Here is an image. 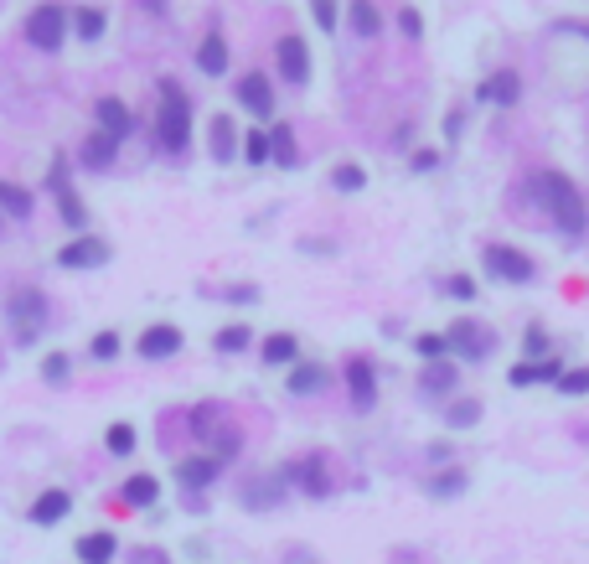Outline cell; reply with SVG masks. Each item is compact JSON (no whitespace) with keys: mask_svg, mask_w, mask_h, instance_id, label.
Instances as JSON below:
<instances>
[{"mask_svg":"<svg viewBox=\"0 0 589 564\" xmlns=\"http://www.w3.org/2000/svg\"><path fill=\"white\" fill-rule=\"evenodd\" d=\"M538 202H543V213L553 218V228L564 233V239H584L589 207H584V192L574 187V176H564V171H543V176H538Z\"/></svg>","mask_w":589,"mask_h":564,"instance_id":"1","label":"cell"},{"mask_svg":"<svg viewBox=\"0 0 589 564\" xmlns=\"http://www.w3.org/2000/svg\"><path fill=\"white\" fill-rule=\"evenodd\" d=\"M155 145L181 156L192 145V94L181 83L161 78V109H155Z\"/></svg>","mask_w":589,"mask_h":564,"instance_id":"2","label":"cell"},{"mask_svg":"<svg viewBox=\"0 0 589 564\" xmlns=\"http://www.w3.org/2000/svg\"><path fill=\"white\" fill-rule=\"evenodd\" d=\"M6 326L16 347H37V337L47 332V295L42 290H16L6 301Z\"/></svg>","mask_w":589,"mask_h":564,"instance_id":"3","label":"cell"},{"mask_svg":"<svg viewBox=\"0 0 589 564\" xmlns=\"http://www.w3.org/2000/svg\"><path fill=\"white\" fill-rule=\"evenodd\" d=\"M73 32V11L68 6H37V11H26V26H21V37L37 47V52H62V42H68Z\"/></svg>","mask_w":589,"mask_h":564,"instance_id":"4","label":"cell"},{"mask_svg":"<svg viewBox=\"0 0 589 564\" xmlns=\"http://www.w3.org/2000/svg\"><path fill=\"white\" fill-rule=\"evenodd\" d=\"M47 192L57 197V213H62V223H68L73 233H88V207L78 202V192H73V176H68V156H52V171H47Z\"/></svg>","mask_w":589,"mask_h":564,"instance_id":"5","label":"cell"},{"mask_svg":"<svg viewBox=\"0 0 589 564\" xmlns=\"http://www.w3.org/2000/svg\"><path fill=\"white\" fill-rule=\"evenodd\" d=\"M481 270H486L491 280H502V285H533V280H538V264L527 259L522 249H512V244H491V249L481 254Z\"/></svg>","mask_w":589,"mask_h":564,"instance_id":"6","label":"cell"},{"mask_svg":"<svg viewBox=\"0 0 589 564\" xmlns=\"http://www.w3.org/2000/svg\"><path fill=\"white\" fill-rule=\"evenodd\" d=\"M445 342H450V358H460V363H481V358H491L496 332H491L486 321H476V316H460L450 332H445Z\"/></svg>","mask_w":589,"mask_h":564,"instance_id":"7","label":"cell"},{"mask_svg":"<svg viewBox=\"0 0 589 564\" xmlns=\"http://www.w3.org/2000/svg\"><path fill=\"white\" fill-rule=\"evenodd\" d=\"M341 383H347V404L357 414H372V404H378V368H372L367 352H352L347 368H341Z\"/></svg>","mask_w":589,"mask_h":564,"instance_id":"8","label":"cell"},{"mask_svg":"<svg viewBox=\"0 0 589 564\" xmlns=\"http://www.w3.org/2000/svg\"><path fill=\"white\" fill-rule=\"evenodd\" d=\"M279 471H285V482H290L300 497H310V502H326V497L336 492V482H331V466H326L321 456L290 461V466H279Z\"/></svg>","mask_w":589,"mask_h":564,"instance_id":"9","label":"cell"},{"mask_svg":"<svg viewBox=\"0 0 589 564\" xmlns=\"http://www.w3.org/2000/svg\"><path fill=\"white\" fill-rule=\"evenodd\" d=\"M238 497H243V508H248V513H274L279 502L290 497V482H285V471H259V477H248V482H243Z\"/></svg>","mask_w":589,"mask_h":564,"instance_id":"10","label":"cell"},{"mask_svg":"<svg viewBox=\"0 0 589 564\" xmlns=\"http://www.w3.org/2000/svg\"><path fill=\"white\" fill-rule=\"evenodd\" d=\"M233 99H238V109L254 114V120H269V114H274V83H269L259 68H248V73H238V83H233Z\"/></svg>","mask_w":589,"mask_h":564,"instance_id":"11","label":"cell"},{"mask_svg":"<svg viewBox=\"0 0 589 564\" xmlns=\"http://www.w3.org/2000/svg\"><path fill=\"white\" fill-rule=\"evenodd\" d=\"M57 264H62V270H104V264H109V244L99 239V233H78L73 244L57 249Z\"/></svg>","mask_w":589,"mask_h":564,"instance_id":"12","label":"cell"},{"mask_svg":"<svg viewBox=\"0 0 589 564\" xmlns=\"http://www.w3.org/2000/svg\"><path fill=\"white\" fill-rule=\"evenodd\" d=\"M223 466H228L223 456H186V461L176 466V482H181L186 492H192V497H202L217 477H223Z\"/></svg>","mask_w":589,"mask_h":564,"instance_id":"13","label":"cell"},{"mask_svg":"<svg viewBox=\"0 0 589 564\" xmlns=\"http://www.w3.org/2000/svg\"><path fill=\"white\" fill-rule=\"evenodd\" d=\"M274 63L285 73V83H310V47L305 37H279L274 42Z\"/></svg>","mask_w":589,"mask_h":564,"instance_id":"14","label":"cell"},{"mask_svg":"<svg viewBox=\"0 0 589 564\" xmlns=\"http://www.w3.org/2000/svg\"><path fill=\"white\" fill-rule=\"evenodd\" d=\"M68 513H73V492H68V487H47V492H37V502L26 508V518L37 523V528H57Z\"/></svg>","mask_w":589,"mask_h":564,"instance_id":"15","label":"cell"},{"mask_svg":"<svg viewBox=\"0 0 589 564\" xmlns=\"http://www.w3.org/2000/svg\"><path fill=\"white\" fill-rule=\"evenodd\" d=\"M140 358H150V363H161V358H176L181 352V326H171V321H155V326H145L140 332Z\"/></svg>","mask_w":589,"mask_h":564,"instance_id":"16","label":"cell"},{"mask_svg":"<svg viewBox=\"0 0 589 564\" xmlns=\"http://www.w3.org/2000/svg\"><path fill=\"white\" fill-rule=\"evenodd\" d=\"M93 120H99V130L114 135V140H130V130H135V114L119 94H104L99 104H93Z\"/></svg>","mask_w":589,"mask_h":564,"instance_id":"17","label":"cell"},{"mask_svg":"<svg viewBox=\"0 0 589 564\" xmlns=\"http://www.w3.org/2000/svg\"><path fill=\"white\" fill-rule=\"evenodd\" d=\"M558 378H564V363H558V358H543V363H512L507 368V383H512V389H538V383H558Z\"/></svg>","mask_w":589,"mask_h":564,"instance_id":"18","label":"cell"},{"mask_svg":"<svg viewBox=\"0 0 589 564\" xmlns=\"http://www.w3.org/2000/svg\"><path fill=\"white\" fill-rule=\"evenodd\" d=\"M331 383V373H326V363H310V358H300L290 373H285V389L295 394V399H310V394H321Z\"/></svg>","mask_w":589,"mask_h":564,"instance_id":"19","label":"cell"},{"mask_svg":"<svg viewBox=\"0 0 589 564\" xmlns=\"http://www.w3.org/2000/svg\"><path fill=\"white\" fill-rule=\"evenodd\" d=\"M73 554H78V564H114L119 539H114L109 528H93V533H83V539L73 544Z\"/></svg>","mask_w":589,"mask_h":564,"instance_id":"20","label":"cell"},{"mask_svg":"<svg viewBox=\"0 0 589 564\" xmlns=\"http://www.w3.org/2000/svg\"><path fill=\"white\" fill-rule=\"evenodd\" d=\"M228 57H233V52H228V37L212 26V32L197 42V68H202L207 78H223V73H228Z\"/></svg>","mask_w":589,"mask_h":564,"instance_id":"21","label":"cell"},{"mask_svg":"<svg viewBox=\"0 0 589 564\" xmlns=\"http://www.w3.org/2000/svg\"><path fill=\"white\" fill-rule=\"evenodd\" d=\"M119 497L130 502V508H155V502H161V477H150V471H130V477H124V487H119Z\"/></svg>","mask_w":589,"mask_h":564,"instance_id":"22","label":"cell"},{"mask_svg":"<svg viewBox=\"0 0 589 564\" xmlns=\"http://www.w3.org/2000/svg\"><path fill=\"white\" fill-rule=\"evenodd\" d=\"M465 487H471V477H465L460 466H440V471H429V477H424V497H434V502H450Z\"/></svg>","mask_w":589,"mask_h":564,"instance_id":"23","label":"cell"},{"mask_svg":"<svg viewBox=\"0 0 589 564\" xmlns=\"http://www.w3.org/2000/svg\"><path fill=\"white\" fill-rule=\"evenodd\" d=\"M207 140H212V161H217V166H228V161L243 151V145H238V125L228 120V114H212V135H207Z\"/></svg>","mask_w":589,"mask_h":564,"instance_id":"24","label":"cell"},{"mask_svg":"<svg viewBox=\"0 0 589 564\" xmlns=\"http://www.w3.org/2000/svg\"><path fill=\"white\" fill-rule=\"evenodd\" d=\"M481 99H486V104H502V109H512V104L522 99V78H517L512 68H502V73H491V78L481 83Z\"/></svg>","mask_w":589,"mask_h":564,"instance_id":"25","label":"cell"},{"mask_svg":"<svg viewBox=\"0 0 589 564\" xmlns=\"http://www.w3.org/2000/svg\"><path fill=\"white\" fill-rule=\"evenodd\" d=\"M259 352H264L269 368H295V363H300V337H295V332H269Z\"/></svg>","mask_w":589,"mask_h":564,"instance_id":"26","label":"cell"},{"mask_svg":"<svg viewBox=\"0 0 589 564\" xmlns=\"http://www.w3.org/2000/svg\"><path fill=\"white\" fill-rule=\"evenodd\" d=\"M114 156H119V140H114V135L93 130V135L83 140V166H88V171H109V166H114Z\"/></svg>","mask_w":589,"mask_h":564,"instance_id":"27","label":"cell"},{"mask_svg":"<svg viewBox=\"0 0 589 564\" xmlns=\"http://www.w3.org/2000/svg\"><path fill=\"white\" fill-rule=\"evenodd\" d=\"M455 378H460L455 358H445V363H424V373H419V383H424L429 399H445V394L455 389Z\"/></svg>","mask_w":589,"mask_h":564,"instance_id":"28","label":"cell"},{"mask_svg":"<svg viewBox=\"0 0 589 564\" xmlns=\"http://www.w3.org/2000/svg\"><path fill=\"white\" fill-rule=\"evenodd\" d=\"M347 26H352L357 37H367V42H372V37L383 32V11L372 6V0H352V6H347Z\"/></svg>","mask_w":589,"mask_h":564,"instance_id":"29","label":"cell"},{"mask_svg":"<svg viewBox=\"0 0 589 564\" xmlns=\"http://www.w3.org/2000/svg\"><path fill=\"white\" fill-rule=\"evenodd\" d=\"M0 213H6V218H31V213H37V197H31L26 187H16V182H0Z\"/></svg>","mask_w":589,"mask_h":564,"instance_id":"30","label":"cell"},{"mask_svg":"<svg viewBox=\"0 0 589 564\" xmlns=\"http://www.w3.org/2000/svg\"><path fill=\"white\" fill-rule=\"evenodd\" d=\"M135 445H140V435H135L130 420H114V425L104 430V451L119 456V461H130V456H135Z\"/></svg>","mask_w":589,"mask_h":564,"instance_id":"31","label":"cell"},{"mask_svg":"<svg viewBox=\"0 0 589 564\" xmlns=\"http://www.w3.org/2000/svg\"><path fill=\"white\" fill-rule=\"evenodd\" d=\"M73 32H78L83 42H99V37L109 32V16H104L99 6H83V11H73Z\"/></svg>","mask_w":589,"mask_h":564,"instance_id":"32","label":"cell"},{"mask_svg":"<svg viewBox=\"0 0 589 564\" xmlns=\"http://www.w3.org/2000/svg\"><path fill=\"white\" fill-rule=\"evenodd\" d=\"M476 420H481V399H471V394L455 399V404L445 409V425H450V430H471Z\"/></svg>","mask_w":589,"mask_h":564,"instance_id":"33","label":"cell"},{"mask_svg":"<svg viewBox=\"0 0 589 564\" xmlns=\"http://www.w3.org/2000/svg\"><path fill=\"white\" fill-rule=\"evenodd\" d=\"M331 187H336V192H362V187H367V171H362L357 161H336V166H331Z\"/></svg>","mask_w":589,"mask_h":564,"instance_id":"34","label":"cell"},{"mask_svg":"<svg viewBox=\"0 0 589 564\" xmlns=\"http://www.w3.org/2000/svg\"><path fill=\"white\" fill-rule=\"evenodd\" d=\"M269 151H274V166H295V130L290 125H274L269 130Z\"/></svg>","mask_w":589,"mask_h":564,"instance_id":"35","label":"cell"},{"mask_svg":"<svg viewBox=\"0 0 589 564\" xmlns=\"http://www.w3.org/2000/svg\"><path fill=\"white\" fill-rule=\"evenodd\" d=\"M414 352H419L424 363H445L450 358V342H445V332H419L414 337Z\"/></svg>","mask_w":589,"mask_h":564,"instance_id":"36","label":"cell"},{"mask_svg":"<svg viewBox=\"0 0 589 564\" xmlns=\"http://www.w3.org/2000/svg\"><path fill=\"white\" fill-rule=\"evenodd\" d=\"M217 420H223V409H217V404H197V409H192V435H197V440H212L217 430H223Z\"/></svg>","mask_w":589,"mask_h":564,"instance_id":"37","label":"cell"},{"mask_svg":"<svg viewBox=\"0 0 589 564\" xmlns=\"http://www.w3.org/2000/svg\"><path fill=\"white\" fill-rule=\"evenodd\" d=\"M248 342H254V332H248V326H223V332L212 337V347L223 352V358H233V352H243Z\"/></svg>","mask_w":589,"mask_h":564,"instance_id":"38","label":"cell"},{"mask_svg":"<svg viewBox=\"0 0 589 564\" xmlns=\"http://www.w3.org/2000/svg\"><path fill=\"white\" fill-rule=\"evenodd\" d=\"M119 347H124L119 332H99V337L88 342V358H93V363H114V358H119Z\"/></svg>","mask_w":589,"mask_h":564,"instance_id":"39","label":"cell"},{"mask_svg":"<svg viewBox=\"0 0 589 564\" xmlns=\"http://www.w3.org/2000/svg\"><path fill=\"white\" fill-rule=\"evenodd\" d=\"M553 389L564 394V399H584L589 394V368H564V378H558Z\"/></svg>","mask_w":589,"mask_h":564,"instance_id":"40","label":"cell"},{"mask_svg":"<svg viewBox=\"0 0 589 564\" xmlns=\"http://www.w3.org/2000/svg\"><path fill=\"white\" fill-rule=\"evenodd\" d=\"M243 156L254 161V166L274 161V151H269V130H248V135H243Z\"/></svg>","mask_w":589,"mask_h":564,"instance_id":"41","label":"cell"},{"mask_svg":"<svg viewBox=\"0 0 589 564\" xmlns=\"http://www.w3.org/2000/svg\"><path fill=\"white\" fill-rule=\"evenodd\" d=\"M68 373H73L68 352H47V358H42V383H68Z\"/></svg>","mask_w":589,"mask_h":564,"instance_id":"42","label":"cell"},{"mask_svg":"<svg viewBox=\"0 0 589 564\" xmlns=\"http://www.w3.org/2000/svg\"><path fill=\"white\" fill-rule=\"evenodd\" d=\"M341 11H347L341 0H310V16H316V26H321V32H336Z\"/></svg>","mask_w":589,"mask_h":564,"instance_id":"43","label":"cell"},{"mask_svg":"<svg viewBox=\"0 0 589 564\" xmlns=\"http://www.w3.org/2000/svg\"><path fill=\"white\" fill-rule=\"evenodd\" d=\"M445 295H450V301H476L481 285H476V275H450L445 280Z\"/></svg>","mask_w":589,"mask_h":564,"instance_id":"44","label":"cell"},{"mask_svg":"<svg viewBox=\"0 0 589 564\" xmlns=\"http://www.w3.org/2000/svg\"><path fill=\"white\" fill-rule=\"evenodd\" d=\"M522 352H527V363H543V358H548V332H543V326H527Z\"/></svg>","mask_w":589,"mask_h":564,"instance_id":"45","label":"cell"},{"mask_svg":"<svg viewBox=\"0 0 589 564\" xmlns=\"http://www.w3.org/2000/svg\"><path fill=\"white\" fill-rule=\"evenodd\" d=\"M398 32L409 37V42H419V37H424V16H419L414 6H403V11H398Z\"/></svg>","mask_w":589,"mask_h":564,"instance_id":"46","label":"cell"},{"mask_svg":"<svg viewBox=\"0 0 589 564\" xmlns=\"http://www.w3.org/2000/svg\"><path fill=\"white\" fill-rule=\"evenodd\" d=\"M223 301H228V306H254V301H259V285H228Z\"/></svg>","mask_w":589,"mask_h":564,"instance_id":"47","label":"cell"},{"mask_svg":"<svg viewBox=\"0 0 589 564\" xmlns=\"http://www.w3.org/2000/svg\"><path fill=\"white\" fill-rule=\"evenodd\" d=\"M440 151H429V145H424V151H414V171H440Z\"/></svg>","mask_w":589,"mask_h":564,"instance_id":"48","label":"cell"},{"mask_svg":"<svg viewBox=\"0 0 589 564\" xmlns=\"http://www.w3.org/2000/svg\"><path fill=\"white\" fill-rule=\"evenodd\" d=\"M460 130H465V114L450 109V114H445V140H460Z\"/></svg>","mask_w":589,"mask_h":564,"instance_id":"49","label":"cell"},{"mask_svg":"<svg viewBox=\"0 0 589 564\" xmlns=\"http://www.w3.org/2000/svg\"><path fill=\"white\" fill-rule=\"evenodd\" d=\"M300 254H336L331 239H300Z\"/></svg>","mask_w":589,"mask_h":564,"instance_id":"50","label":"cell"},{"mask_svg":"<svg viewBox=\"0 0 589 564\" xmlns=\"http://www.w3.org/2000/svg\"><path fill=\"white\" fill-rule=\"evenodd\" d=\"M424 456H429V461H440V466H450V445H445V440H434Z\"/></svg>","mask_w":589,"mask_h":564,"instance_id":"51","label":"cell"},{"mask_svg":"<svg viewBox=\"0 0 589 564\" xmlns=\"http://www.w3.org/2000/svg\"><path fill=\"white\" fill-rule=\"evenodd\" d=\"M285 564H316V554H285Z\"/></svg>","mask_w":589,"mask_h":564,"instance_id":"52","label":"cell"},{"mask_svg":"<svg viewBox=\"0 0 589 564\" xmlns=\"http://www.w3.org/2000/svg\"><path fill=\"white\" fill-rule=\"evenodd\" d=\"M150 564H171V559H166V554H155V559H150Z\"/></svg>","mask_w":589,"mask_h":564,"instance_id":"53","label":"cell"},{"mask_svg":"<svg viewBox=\"0 0 589 564\" xmlns=\"http://www.w3.org/2000/svg\"><path fill=\"white\" fill-rule=\"evenodd\" d=\"M0 223H6V213H0Z\"/></svg>","mask_w":589,"mask_h":564,"instance_id":"54","label":"cell"}]
</instances>
